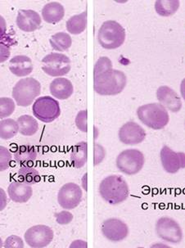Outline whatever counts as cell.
I'll list each match as a JSON object with an SVG mask.
<instances>
[{"label":"cell","instance_id":"6da1fadb","mask_svg":"<svg viewBox=\"0 0 185 248\" xmlns=\"http://www.w3.org/2000/svg\"><path fill=\"white\" fill-rule=\"evenodd\" d=\"M93 89L102 96L117 95L124 90L127 84L124 72L113 68L93 76Z\"/></svg>","mask_w":185,"mask_h":248},{"label":"cell","instance_id":"7a4b0ae2","mask_svg":"<svg viewBox=\"0 0 185 248\" xmlns=\"http://www.w3.org/2000/svg\"><path fill=\"white\" fill-rule=\"evenodd\" d=\"M99 193L108 203L118 205L128 198L130 195V188L123 177L112 174L102 180L99 185Z\"/></svg>","mask_w":185,"mask_h":248},{"label":"cell","instance_id":"3957f363","mask_svg":"<svg viewBox=\"0 0 185 248\" xmlns=\"http://www.w3.org/2000/svg\"><path fill=\"white\" fill-rule=\"evenodd\" d=\"M137 116L143 124L155 130L164 129L170 121L169 113L161 103L141 106L137 109Z\"/></svg>","mask_w":185,"mask_h":248},{"label":"cell","instance_id":"277c9868","mask_svg":"<svg viewBox=\"0 0 185 248\" xmlns=\"http://www.w3.org/2000/svg\"><path fill=\"white\" fill-rule=\"evenodd\" d=\"M125 30L117 21L103 22L98 33V42L105 49H116L125 40Z\"/></svg>","mask_w":185,"mask_h":248},{"label":"cell","instance_id":"5b68a950","mask_svg":"<svg viewBox=\"0 0 185 248\" xmlns=\"http://www.w3.org/2000/svg\"><path fill=\"white\" fill-rule=\"evenodd\" d=\"M41 92V85L37 79L32 77L21 79L13 89V98L16 105L28 107L31 105L34 98H37Z\"/></svg>","mask_w":185,"mask_h":248},{"label":"cell","instance_id":"8992f818","mask_svg":"<svg viewBox=\"0 0 185 248\" xmlns=\"http://www.w3.org/2000/svg\"><path fill=\"white\" fill-rule=\"evenodd\" d=\"M34 117L45 123H51L61 115L59 102L49 96H43L34 101L32 106Z\"/></svg>","mask_w":185,"mask_h":248},{"label":"cell","instance_id":"52a82bcc","mask_svg":"<svg viewBox=\"0 0 185 248\" xmlns=\"http://www.w3.org/2000/svg\"><path fill=\"white\" fill-rule=\"evenodd\" d=\"M145 159L143 153L138 149H126L122 151L117 156V167L120 171L128 174L134 175L143 169Z\"/></svg>","mask_w":185,"mask_h":248},{"label":"cell","instance_id":"ba28073f","mask_svg":"<svg viewBox=\"0 0 185 248\" xmlns=\"http://www.w3.org/2000/svg\"><path fill=\"white\" fill-rule=\"evenodd\" d=\"M42 70L53 77H63L71 71V60L62 53H53L42 59Z\"/></svg>","mask_w":185,"mask_h":248},{"label":"cell","instance_id":"9c48e42d","mask_svg":"<svg viewBox=\"0 0 185 248\" xmlns=\"http://www.w3.org/2000/svg\"><path fill=\"white\" fill-rule=\"evenodd\" d=\"M156 232L159 238L172 244H178L183 239L182 229L179 223L170 217H163L157 219Z\"/></svg>","mask_w":185,"mask_h":248},{"label":"cell","instance_id":"30bf717a","mask_svg":"<svg viewBox=\"0 0 185 248\" xmlns=\"http://www.w3.org/2000/svg\"><path fill=\"white\" fill-rule=\"evenodd\" d=\"M53 230L47 225H34L25 232L26 243L31 248H45L50 244L53 239Z\"/></svg>","mask_w":185,"mask_h":248},{"label":"cell","instance_id":"8fae6325","mask_svg":"<svg viewBox=\"0 0 185 248\" xmlns=\"http://www.w3.org/2000/svg\"><path fill=\"white\" fill-rule=\"evenodd\" d=\"M82 189L74 183H67L59 189V203L65 210H72L79 206L82 200Z\"/></svg>","mask_w":185,"mask_h":248},{"label":"cell","instance_id":"7c38bea8","mask_svg":"<svg viewBox=\"0 0 185 248\" xmlns=\"http://www.w3.org/2000/svg\"><path fill=\"white\" fill-rule=\"evenodd\" d=\"M103 236L113 243L124 240L129 234V227L124 221L118 218H110L102 224Z\"/></svg>","mask_w":185,"mask_h":248},{"label":"cell","instance_id":"4fadbf2b","mask_svg":"<svg viewBox=\"0 0 185 248\" xmlns=\"http://www.w3.org/2000/svg\"><path fill=\"white\" fill-rule=\"evenodd\" d=\"M160 156L163 169L169 174H175L185 168V153H176L165 145L161 148Z\"/></svg>","mask_w":185,"mask_h":248},{"label":"cell","instance_id":"5bb4252c","mask_svg":"<svg viewBox=\"0 0 185 248\" xmlns=\"http://www.w3.org/2000/svg\"><path fill=\"white\" fill-rule=\"evenodd\" d=\"M118 137L125 145H136L145 140L146 132L143 127L136 122H129L120 128Z\"/></svg>","mask_w":185,"mask_h":248},{"label":"cell","instance_id":"9a60e30c","mask_svg":"<svg viewBox=\"0 0 185 248\" xmlns=\"http://www.w3.org/2000/svg\"><path fill=\"white\" fill-rule=\"evenodd\" d=\"M156 98L167 110L176 113L182 108V101L175 90L167 85L159 87L156 90Z\"/></svg>","mask_w":185,"mask_h":248},{"label":"cell","instance_id":"2e32d148","mask_svg":"<svg viewBox=\"0 0 185 248\" xmlns=\"http://www.w3.org/2000/svg\"><path fill=\"white\" fill-rule=\"evenodd\" d=\"M16 25L22 31L33 32L39 29L41 25V17L34 10H19L16 16Z\"/></svg>","mask_w":185,"mask_h":248},{"label":"cell","instance_id":"e0dca14e","mask_svg":"<svg viewBox=\"0 0 185 248\" xmlns=\"http://www.w3.org/2000/svg\"><path fill=\"white\" fill-rule=\"evenodd\" d=\"M8 193L11 200L16 203H25L32 197V187L26 183L14 181L8 186Z\"/></svg>","mask_w":185,"mask_h":248},{"label":"cell","instance_id":"ac0fdd59","mask_svg":"<svg viewBox=\"0 0 185 248\" xmlns=\"http://www.w3.org/2000/svg\"><path fill=\"white\" fill-rule=\"evenodd\" d=\"M49 90L54 98L60 100H66L72 95L74 87L69 79L59 77L51 82Z\"/></svg>","mask_w":185,"mask_h":248},{"label":"cell","instance_id":"d6986e66","mask_svg":"<svg viewBox=\"0 0 185 248\" xmlns=\"http://www.w3.org/2000/svg\"><path fill=\"white\" fill-rule=\"evenodd\" d=\"M9 70L16 77L29 76L33 72L31 59L27 56H15L9 62Z\"/></svg>","mask_w":185,"mask_h":248},{"label":"cell","instance_id":"ffe728a7","mask_svg":"<svg viewBox=\"0 0 185 248\" xmlns=\"http://www.w3.org/2000/svg\"><path fill=\"white\" fill-rule=\"evenodd\" d=\"M37 158V151L34 146H19L14 153V159L21 167H32Z\"/></svg>","mask_w":185,"mask_h":248},{"label":"cell","instance_id":"44dd1931","mask_svg":"<svg viewBox=\"0 0 185 248\" xmlns=\"http://www.w3.org/2000/svg\"><path fill=\"white\" fill-rule=\"evenodd\" d=\"M65 15L63 6L59 2H50L42 9L43 20L50 24H55L62 20Z\"/></svg>","mask_w":185,"mask_h":248},{"label":"cell","instance_id":"7402d4cb","mask_svg":"<svg viewBox=\"0 0 185 248\" xmlns=\"http://www.w3.org/2000/svg\"><path fill=\"white\" fill-rule=\"evenodd\" d=\"M87 26V12L72 16L66 21V30L72 34H81Z\"/></svg>","mask_w":185,"mask_h":248},{"label":"cell","instance_id":"603a6c76","mask_svg":"<svg viewBox=\"0 0 185 248\" xmlns=\"http://www.w3.org/2000/svg\"><path fill=\"white\" fill-rule=\"evenodd\" d=\"M87 161V143L79 142L74 146L71 153V162L75 168H82Z\"/></svg>","mask_w":185,"mask_h":248},{"label":"cell","instance_id":"cb8c5ba5","mask_svg":"<svg viewBox=\"0 0 185 248\" xmlns=\"http://www.w3.org/2000/svg\"><path fill=\"white\" fill-rule=\"evenodd\" d=\"M19 133L24 136H32L36 134L39 129V124L34 117L29 115H23L17 119Z\"/></svg>","mask_w":185,"mask_h":248},{"label":"cell","instance_id":"d4e9b609","mask_svg":"<svg viewBox=\"0 0 185 248\" xmlns=\"http://www.w3.org/2000/svg\"><path fill=\"white\" fill-rule=\"evenodd\" d=\"M180 5L179 0H156L155 10L160 16H170L177 12Z\"/></svg>","mask_w":185,"mask_h":248},{"label":"cell","instance_id":"484cf974","mask_svg":"<svg viewBox=\"0 0 185 248\" xmlns=\"http://www.w3.org/2000/svg\"><path fill=\"white\" fill-rule=\"evenodd\" d=\"M51 47L58 52H64L72 46V40L70 34L65 32H58L50 38Z\"/></svg>","mask_w":185,"mask_h":248},{"label":"cell","instance_id":"4316f807","mask_svg":"<svg viewBox=\"0 0 185 248\" xmlns=\"http://www.w3.org/2000/svg\"><path fill=\"white\" fill-rule=\"evenodd\" d=\"M18 180L32 185L37 184L41 180V176L37 170L32 167H21L17 173Z\"/></svg>","mask_w":185,"mask_h":248},{"label":"cell","instance_id":"83f0119b","mask_svg":"<svg viewBox=\"0 0 185 248\" xmlns=\"http://www.w3.org/2000/svg\"><path fill=\"white\" fill-rule=\"evenodd\" d=\"M18 132V123L14 120H2L0 122V138L2 140H11Z\"/></svg>","mask_w":185,"mask_h":248},{"label":"cell","instance_id":"f1b7e54d","mask_svg":"<svg viewBox=\"0 0 185 248\" xmlns=\"http://www.w3.org/2000/svg\"><path fill=\"white\" fill-rule=\"evenodd\" d=\"M15 111V103L12 98H1L0 99V117L5 118Z\"/></svg>","mask_w":185,"mask_h":248},{"label":"cell","instance_id":"f546056e","mask_svg":"<svg viewBox=\"0 0 185 248\" xmlns=\"http://www.w3.org/2000/svg\"><path fill=\"white\" fill-rule=\"evenodd\" d=\"M111 68H112V62L111 60L108 57H101L98 58V62H96L94 70H93V76H97Z\"/></svg>","mask_w":185,"mask_h":248},{"label":"cell","instance_id":"4dcf8cb0","mask_svg":"<svg viewBox=\"0 0 185 248\" xmlns=\"http://www.w3.org/2000/svg\"><path fill=\"white\" fill-rule=\"evenodd\" d=\"M76 124L77 128L82 131V132H87V111H79L76 117Z\"/></svg>","mask_w":185,"mask_h":248},{"label":"cell","instance_id":"1f68e13d","mask_svg":"<svg viewBox=\"0 0 185 248\" xmlns=\"http://www.w3.org/2000/svg\"><path fill=\"white\" fill-rule=\"evenodd\" d=\"M24 247L23 241L18 236L16 235H12L6 239L4 243V248H21Z\"/></svg>","mask_w":185,"mask_h":248},{"label":"cell","instance_id":"d6a6232c","mask_svg":"<svg viewBox=\"0 0 185 248\" xmlns=\"http://www.w3.org/2000/svg\"><path fill=\"white\" fill-rule=\"evenodd\" d=\"M0 151H1V167H0V170H1V171H3L6 169H8V167H9V163H10L11 160H12V156H11V153L8 152V149L4 148V147H1Z\"/></svg>","mask_w":185,"mask_h":248},{"label":"cell","instance_id":"836d02e7","mask_svg":"<svg viewBox=\"0 0 185 248\" xmlns=\"http://www.w3.org/2000/svg\"><path fill=\"white\" fill-rule=\"evenodd\" d=\"M56 219H57V222L59 224H69L70 222L72 221L73 219V216L68 211H62L59 214H56Z\"/></svg>","mask_w":185,"mask_h":248},{"label":"cell","instance_id":"e575fe53","mask_svg":"<svg viewBox=\"0 0 185 248\" xmlns=\"http://www.w3.org/2000/svg\"><path fill=\"white\" fill-rule=\"evenodd\" d=\"M95 160H94V166H98L103 161V159L106 156V152L103 146L99 143H95Z\"/></svg>","mask_w":185,"mask_h":248},{"label":"cell","instance_id":"d590c367","mask_svg":"<svg viewBox=\"0 0 185 248\" xmlns=\"http://www.w3.org/2000/svg\"><path fill=\"white\" fill-rule=\"evenodd\" d=\"M180 93L182 98L185 99V78L183 79L182 82H181V85H180Z\"/></svg>","mask_w":185,"mask_h":248}]
</instances>
